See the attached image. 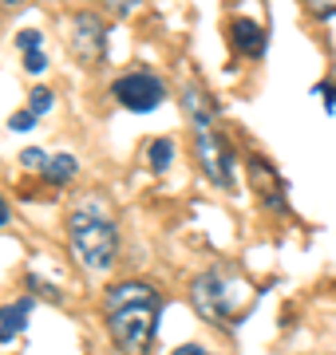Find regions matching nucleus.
I'll return each instance as SVG.
<instances>
[{"mask_svg": "<svg viewBox=\"0 0 336 355\" xmlns=\"http://www.w3.org/2000/svg\"><path fill=\"white\" fill-rule=\"evenodd\" d=\"M44 174L52 178V182H67V178L76 174V158H72V154H56V158H48Z\"/></svg>", "mask_w": 336, "mask_h": 355, "instance_id": "10", "label": "nucleus"}, {"mask_svg": "<svg viewBox=\"0 0 336 355\" xmlns=\"http://www.w3.org/2000/svg\"><path fill=\"white\" fill-rule=\"evenodd\" d=\"M103 44H107V24L99 12H76L72 16V36H67V48L79 64H99L103 60Z\"/></svg>", "mask_w": 336, "mask_h": 355, "instance_id": "6", "label": "nucleus"}, {"mask_svg": "<svg viewBox=\"0 0 336 355\" xmlns=\"http://www.w3.org/2000/svg\"><path fill=\"white\" fill-rule=\"evenodd\" d=\"M20 162H24L28 170H40V174H44V166H48V154H44V150H24V154H20Z\"/></svg>", "mask_w": 336, "mask_h": 355, "instance_id": "13", "label": "nucleus"}, {"mask_svg": "<svg viewBox=\"0 0 336 355\" xmlns=\"http://www.w3.org/2000/svg\"><path fill=\"white\" fill-rule=\"evenodd\" d=\"M8 221V205H4V198H0V225Z\"/></svg>", "mask_w": 336, "mask_h": 355, "instance_id": "17", "label": "nucleus"}, {"mask_svg": "<svg viewBox=\"0 0 336 355\" xmlns=\"http://www.w3.org/2000/svg\"><path fill=\"white\" fill-rule=\"evenodd\" d=\"M52 103H56L52 91H48V87H36L32 95H28V114H32V119H40V114L52 111Z\"/></svg>", "mask_w": 336, "mask_h": 355, "instance_id": "11", "label": "nucleus"}, {"mask_svg": "<svg viewBox=\"0 0 336 355\" xmlns=\"http://www.w3.org/2000/svg\"><path fill=\"white\" fill-rule=\"evenodd\" d=\"M67 245H72V257L87 272H107L119 253L115 214L99 198H79L67 214Z\"/></svg>", "mask_w": 336, "mask_h": 355, "instance_id": "2", "label": "nucleus"}, {"mask_svg": "<svg viewBox=\"0 0 336 355\" xmlns=\"http://www.w3.org/2000/svg\"><path fill=\"white\" fill-rule=\"evenodd\" d=\"M32 123H36V119H32V114H28V111H16V114H12V123H8V127H12V130H28V127H32Z\"/></svg>", "mask_w": 336, "mask_h": 355, "instance_id": "14", "label": "nucleus"}, {"mask_svg": "<svg viewBox=\"0 0 336 355\" xmlns=\"http://www.w3.org/2000/svg\"><path fill=\"white\" fill-rule=\"evenodd\" d=\"M190 300H194V308L210 320V324H218V328H237V324L253 312V304H258V288H253L237 268L218 265V268H206V272L194 277Z\"/></svg>", "mask_w": 336, "mask_h": 355, "instance_id": "3", "label": "nucleus"}, {"mask_svg": "<svg viewBox=\"0 0 336 355\" xmlns=\"http://www.w3.org/2000/svg\"><path fill=\"white\" fill-rule=\"evenodd\" d=\"M182 99H186V114H190V130H194L198 162H202L210 182H218L221 190H230L233 186V154H230V142L221 139L218 123H214V107L202 95V87H194V83L182 91Z\"/></svg>", "mask_w": 336, "mask_h": 355, "instance_id": "4", "label": "nucleus"}, {"mask_svg": "<svg viewBox=\"0 0 336 355\" xmlns=\"http://www.w3.org/2000/svg\"><path fill=\"white\" fill-rule=\"evenodd\" d=\"M170 154H174V146H170L167 139H155V142H151V150H146V158L155 162V170H167V166H170Z\"/></svg>", "mask_w": 336, "mask_h": 355, "instance_id": "12", "label": "nucleus"}, {"mask_svg": "<svg viewBox=\"0 0 336 355\" xmlns=\"http://www.w3.org/2000/svg\"><path fill=\"white\" fill-rule=\"evenodd\" d=\"M162 296L146 280H119L103 296V320L107 331L123 355H146L158 331Z\"/></svg>", "mask_w": 336, "mask_h": 355, "instance_id": "1", "label": "nucleus"}, {"mask_svg": "<svg viewBox=\"0 0 336 355\" xmlns=\"http://www.w3.org/2000/svg\"><path fill=\"white\" fill-rule=\"evenodd\" d=\"M230 32H233V44L246 51V55H261V51H265V32H261V24L237 16V20L230 24Z\"/></svg>", "mask_w": 336, "mask_h": 355, "instance_id": "9", "label": "nucleus"}, {"mask_svg": "<svg viewBox=\"0 0 336 355\" xmlns=\"http://www.w3.org/2000/svg\"><path fill=\"white\" fill-rule=\"evenodd\" d=\"M16 48L24 51V67L32 71V76H40V71L48 67V55H44V36H40L36 28L16 32Z\"/></svg>", "mask_w": 336, "mask_h": 355, "instance_id": "8", "label": "nucleus"}, {"mask_svg": "<svg viewBox=\"0 0 336 355\" xmlns=\"http://www.w3.org/2000/svg\"><path fill=\"white\" fill-rule=\"evenodd\" d=\"M28 312H32V296H16L8 304L0 308V343L16 340L28 324Z\"/></svg>", "mask_w": 336, "mask_h": 355, "instance_id": "7", "label": "nucleus"}, {"mask_svg": "<svg viewBox=\"0 0 336 355\" xmlns=\"http://www.w3.org/2000/svg\"><path fill=\"white\" fill-rule=\"evenodd\" d=\"M174 355H214V352H206L202 343H186V347H178Z\"/></svg>", "mask_w": 336, "mask_h": 355, "instance_id": "15", "label": "nucleus"}, {"mask_svg": "<svg viewBox=\"0 0 336 355\" xmlns=\"http://www.w3.org/2000/svg\"><path fill=\"white\" fill-rule=\"evenodd\" d=\"M119 107H127V111H155L158 103L167 99V87L158 83V76L151 71H127V76L115 79V87H111Z\"/></svg>", "mask_w": 336, "mask_h": 355, "instance_id": "5", "label": "nucleus"}, {"mask_svg": "<svg viewBox=\"0 0 336 355\" xmlns=\"http://www.w3.org/2000/svg\"><path fill=\"white\" fill-rule=\"evenodd\" d=\"M312 12H317V16H336V0H321Z\"/></svg>", "mask_w": 336, "mask_h": 355, "instance_id": "16", "label": "nucleus"}]
</instances>
